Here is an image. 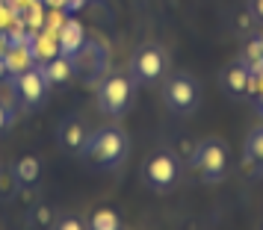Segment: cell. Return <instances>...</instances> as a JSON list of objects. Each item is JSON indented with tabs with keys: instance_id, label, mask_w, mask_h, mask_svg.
Returning a JSON list of instances; mask_svg holds the SVG:
<instances>
[{
	"instance_id": "cell-1",
	"label": "cell",
	"mask_w": 263,
	"mask_h": 230,
	"mask_svg": "<svg viewBox=\"0 0 263 230\" xmlns=\"http://www.w3.org/2000/svg\"><path fill=\"white\" fill-rule=\"evenodd\" d=\"M127 148H130V142H127L121 127H101V130L89 133V142L83 148V159L92 169L112 171L127 159Z\"/></svg>"
},
{
	"instance_id": "cell-2",
	"label": "cell",
	"mask_w": 263,
	"mask_h": 230,
	"mask_svg": "<svg viewBox=\"0 0 263 230\" xmlns=\"http://www.w3.org/2000/svg\"><path fill=\"white\" fill-rule=\"evenodd\" d=\"M95 103L98 109L109 115V118H119L124 115L133 103V80L124 74H112L98 80V92H95Z\"/></svg>"
},
{
	"instance_id": "cell-3",
	"label": "cell",
	"mask_w": 263,
	"mask_h": 230,
	"mask_svg": "<svg viewBox=\"0 0 263 230\" xmlns=\"http://www.w3.org/2000/svg\"><path fill=\"white\" fill-rule=\"evenodd\" d=\"M178 177H180V162L172 151H157V154H151V157L145 159L142 180L148 189L166 192V189H172L178 183Z\"/></svg>"
},
{
	"instance_id": "cell-4",
	"label": "cell",
	"mask_w": 263,
	"mask_h": 230,
	"mask_svg": "<svg viewBox=\"0 0 263 230\" xmlns=\"http://www.w3.org/2000/svg\"><path fill=\"white\" fill-rule=\"evenodd\" d=\"M48 89H50L48 80L42 77V71H39L36 65L12 77V95L30 109H39L45 100H48Z\"/></svg>"
},
{
	"instance_id": "cell-5",
	"label": "cell",
	"mask_w": 263,
	"mask_h": 230,
	"mask_svg": "<svg viewBox=\"0 0 263 230\" xmlns=\"http://www.w3.org/2000/svg\"><path fill=\"white\" fill-rule=\"evenodd\" d=\"M163 100L172 112L186 115V112H192L195 100H198V86L190 74H175V77H168L166 89H163Z\"/></svg>"
},
{
	"instance_id": "cell-6",
	"label": "cell",
	"mask_w": 263,
	"mask_h": 230,
	"mask_svg": "<svg viewBox=\"0 0 263 230\" xmlns=\"http://www.w3.org/2000/svg\"><path fill=\"white\" fill-rule=\"evenodd\" d=\"M133 77L136 80H142V83H157L163 74H166V53L163 48H157V45H145L133 53Z\"/></svg>"
},
{
	"instance_id": "cell-7",
	"label": "cell",
	"mask_w": 263,
	"mask_h": 230,
	"mask_svg": "<svg viewBox=\"0 0 263 230\" xmlns=\"http://www.w3.org/2000/svg\"><path fill=\"white\" fill-rule=\"evenodd\" d=\"M195 165L201 169V174L210 183L219 180V177L225 174V169H228V151H225V145H222V142H216V139L204 142V145L195 151Z\"/></svg>"
},
{
	"instance_id": "cell-8",
	"label": "cell",
	"mask_w": 263,
	"mask_h": 230,
	"mask_svg": "<svg viewBox=\"0 0 263 230\" xmlns=\"http://www.w3.org/2000/svg\"><path fill=\"white\" fill-rule=\"evenodd\" d=\"M89 124L80 118V115H65L60 124H57V139H60V145L65 151H71V154H83L86 142H89Z\"/></svg>"
},
{
	"instance_id": "cell-9",
	"label": "cell",
	"mask_w": 263,
	"mask_h": 230,
	"mask_svg": "<svg viewBox=\"0 0 263 230\" xmlns=\"http://www.w3.org/2000/svg\"><path fill=\"white\" fill-rule=\"evenodd\" d=\"M86 41V30L77 18H65L57 30V45H60V53L62 56H74L77 50L83 48Z\"/></svg>"
},
{
	"instance_id": "cell-10",
	"label": "cell",
	"mask_w": 263,
	"mask_h": 230,
	"mask_svg": "<svg viewBox=\"0 0 263 230\" xmlns=\"http://www.w3.org/2000/svg\"><path fill=\"white\" fill-rule=\"evenodd\" d=\"M36 68L42 71V77L48 80V86H65V83L74 80V59L71 56H62V53H57V56L48 59V62H39Z\"/></svg>"
},
{
	"instance_id": "cell-11",
	"label": "cell",
	"mask_w": 263,
	"mask_h": 230,
	"mask_svg": "<svg viewBox=\"0 0 263 230\" xmlns=\"http://www.w3.org/2000/svg\"><path fill=\"white\" fill-rule=\"evenodd\" d=\"M33 65H36V59H33L30 41H18V45H12V48H9V53L3 56V71L9 74V77L27 71V68H33Z\"/></svg>"
},
{
	"instance_id": "cell-12",
	"label": "cell",
	"mask_w": 263,
	"mask_h": 230,
	"mask_svg": "<svg viewBox=\"0 0 263 230\" xmlns=\"http://www.w3.org/2000/svg\"><path fill=\"white\" fill-rule=\"evenodd\" d=\"M71 59H86V68H80V77H86V80H95L98 71H101V65H104V53H101V48L98 45H92L89 38L83 41V48L74 53Z\"/></svg>"
},
{
	"instance_id": "cell-13",
	"label": "cell",
	"mask_w": 263,
	"mask_h": 230,
	"mask_svg": "<svg viewBox=\"0 0 263 230\" xmlns=\"http://www.w3.org/2000/svg\"><path fill=\"white\" fill-rule=\"evenodd\" d=\"M30 50H33V59L39 62H48L60 53V45H57V36L50 33H39V36H30Z\"/></svg>"
},
{
	"instance_id": "cell-14",
	"label": "cell",
	"mask_w": 263,
	"mask_h": 230,
	"mask_svg": "<svg viewBox=\"0 0 263 230\" xmlns=\"http://www.w3.org/2000/svg\"><path fill=\"white\" fill-rule=\"evenodd\" d=\"M42 177V159L39 157H21L15 162V180L21 186H36Z\"/></svg>"
},
{
	"instance_id": "cell-15",
	"label": "cell",
	"mask_w": 263,
	"mask_h": 230,
	"mask_svg": "<svg viewBox=\"0 0 263 230\" xmlns=\"http://www.w3.org/2000/svg\"><path fill=\"white\" fill-rule=\"evenodd\" d=\"M86 227L89 230H124V224H121V216L116 210L101 206V210H95L92 216L86 218Z\"/></svg>"
},
{
	"instance_id": "cell-16",
	"label": "cell",
	"mask_w": 263,
	"mask_h": 230,
	"mask_svg": "<svg viewBox=\"0 0 263 230\" xmlns=\"http://www.w3.org/2000/svg\"><path fill=\"white\" fill-rule=\"evenodd\" d=\"M251 80H254V77H251V71L246 68V65H234V68L225 74V86H228V92H234V95L249 92Z\"/></svg>"
},
{
	"instance_id": "cell-17",
	"label": "cell",
	"mask_w": 263,
	"mask_h": 230,
	"mask_svg": "<svg viewBox=\"0 0 263 230\" xmlns=\"http://www.w3.org/2000/svg\"><path fill=\"white\" fill-rule=\"evenodd\" d=\"M50 230H89V227H86L83 218H77V216H57Z\"/></svg>"
},
{
	"instance_id": "cell-18",
	"label": "cell",
	"mask_w": 263,
	"mask_h": 230,
	"mask_svg": "<svg viewBox=\"0 0 263 230\" xmlns=\"http://www.w3.org/2000/svg\"><path fill=\"white\" fill-rule=\"evenodd\" d=\"M251 159H263V130H254L249 139V145H246Z\"/></svg>"
},
{
	"instance_id": "cell-19",
	"label": "cell",
	"mask_w": 263,
	"mask_h": 230,
	"mask_svg": "<svg viewBox=\"0 0 263 230\" xmlns=\"http://www.w3.org/2000/svg\"><path fill=\"white\" fill-rule=\"evenodd\" d=\"M12 21H18V15L12 12V6L6 0H0V33H6L12 27Z\"/></svg>"
},
{
	"instance_id": "cell-20",
	"label": "cell",
	"mask_w": 263,
	"mask_h": 230,
	"mask_svg": "<svg viewBox=\"0 0 263 230\" xmlns=\"http://www.w3.org/2000/svg\"><path fill=\"white\" fill-rule=\"evenodd\" d=\"M15 124V109L6 103V100H0V133L6 130V127H12Z\"/></svg>"
},
{
	"instance_id": "cell-21",
	"label": "cell",
	"mask_w": 263,
	"mask_h": 230,
	"mask_svg": "<svg viewBox=\"0 0 263 230\" xmlns=\"http://www.w3.org/2000/svg\"><path fill=\"white\" fill-rule=\"evenodd\" d=\"M53 210H48V206H39L36 213H33V221H36L39 227H50V224H53Z\"/></svg>"
},
{
	"instance_id": "cell-22",
	"label": "cell",
	"mask_w": 263,
	"mask_h": 230,
	"mask_svg": "<svg viewBox=\"0 0 263 230\" xmlns=\"http://www.w3.org/2000/svg\"><path fill=\"white\" fill-rule=\"evenodd\" d=\"M254 12H257V15L263 18V0H254Z\"/></svg>"
},
{
	"instance_id": "cell-23",
	"label": "cell",
	"mask_w": 263,
	"mask_h": 230,
	"mask_svg": "<svg viewBox=\"0 0 263 230\" xmlns=\"http://www.w3.org/2000/svg\"><path fill=\"white\" fill-rule=\"evenodd\" d=\"M257 45H260V53H263V36H260V38H257Z\"/></svg>"
},
{
	"instance_id": "cell-24",
	"label": "cell",
	"mask_w": 263,
	"mask_h": 230,
	"mask_svg": "<svg viewBox=\"0 0 263 230\" xmlns=\"http://www.w3.org/2000/svg\"><path fill=\"white\" fill-rule=\"evenodd\" d=\"M260 97H263V83H260Z\"/></svg>"
},
{
	"instance_id": "cell-25",
	"label": "cell",
	"mask_w": 263,
	"mask_h": 230,
	"mask_svg": "<svg viewBox=\"0 0 263 230\" xmlns=\"http://www.w3.org/2000/svg\"><path fill=\"white\" fill-rule=\"evenodd\" d=\"M71 3H80V0H71Z\"/></svg>"
}]
</instances>
